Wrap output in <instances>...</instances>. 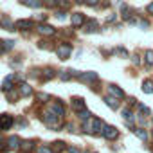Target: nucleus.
<instances>
[{
	"label": "nucleus",
	"mask_w": 153,
	"mask_h": 153,
	"mask_svg": "<svg viewBox=\"0 0 153 153\" xmlns=\"http://www.w3.org/2000/svg\"><path fill=\"white\" fill-rule=\"evenodd\" d=\"M18 92H15V88L13 90H9V92H6V97H7V101L9 103H16V99H18Z\"/></svg>",
	"instance_id": "25"
},
{
	"label": "nucleus",
	"mask_w": 153,
	"mask_h": 153,
	"mask_svg": "<svg viewBox=\"0 0 153 153\" xmlns=\"http://www.w3.org/2000/svg\"><path fill=\"white\" fill-rule=\"evenodd\" d=\"M18 94H20L22 97H29V96H33V87H31L29 83H22V85L18 87Z\"/></svg>",
	"instance_id": "12"
},
{
	"label": "nucleus",
	"mask_w": 153,
	"mask_h": 153,
	"mask_svg": "<svg viewBox=\"0 0 153 153\" xmlns=\"http://www.w3.org/2000/svg\"><path fill=\"white\" fill-rule=\"evenodd\" d=\"M108 94L112 96V97H115V99H123L124 97V90L123 88H119L117 85H114V83H110L108 85Z\"/></svg>",
	"instance_id": "7"
},
{
	"label": "nucleus",
	"mask_w": 153,
	"mask_h": 153,
	"mask_svg": "<svg viewBox=\"0 0 153 153\" xmlns=\"http://www.w3.org/2000/svg\"><path fill=\"white\" fill-rule=\"evenodd\" d=\"M0 25H2L4 29H7V31H15V25H13V22H11L9 16H4L2 20H0Z\"/></svg>",
	"instance_id": "21"
},
{
	"label": "nucleus",
	"mask_w": 153,
	"mask_h": 153,
	"mask_svg": "<svg viewBox=\"0 0 153 153\" xmlns=\"http://www.w3.org/2000/svg\"><path fill=\"white\" fill-rule=\"evenodd\" d=\"M36 20H38V22H42V24H45V20H47V15L40 13V15H36Z\"/></svg>",
	"instance_id": "38"
},
{
	"label": "nucleus",
	"mask_w": 153,
	"mask_h": 153,
	"mask_svg": "<svg viewBox=\"0 0 153 153\" xmlns=\"http://www.w3.org/2000/svg\"><path fill=\"white\" fill-rule=\"evenodd\" d=\"M115 18H117L115 15H112V16H108V18H106V24H112V22H115Z\"/></svg>",
	"instance_id": "45"
},
{
	"label": "nucleus",
	"mask_w": 153,
	"mask_h": 153,
	"mask_svg": "<svg viewBox=\"0 0 153 153\" xmlns=\"http://www.w3.org/2000/svg\"><path fill=\"white\" fill-rule=\"evenodd\" d=\"M72 108L76 110V114L81 112V110H85V99L83 97H74L72 99Z\"/></svg>",
	"instance_id": "16"
},
{
	"label": "nucleus",
	"mask_w": 153,
	"mask_h": 153,
	"mask_svg": "<svg viewBox=\"0 0 153 153\" xmlns=\"http://www.w3.org/2000/svg\"><path fill=\"white\" fill-rule=\"evenodd\" d=\"M101 135H103L106 140H115V139L119 137V130H117L115 126H108V124H105V128H103Z\"/></svg>",
	"instance_id": "2"
},
{
	"label": "nucleus",
	"mask_w": 153,
	"mask_h": 153,
	"mask_svg": "<svg viewBox=\"0 0 153 153\" xmlns=\"http://www.w3.org/2000/svg\"><path fill=\"white\" fill-rule=\"evenodd\" d=\"M15 27L20 31H31V29H34V22L33 20H18L15 24Z\"/></svg>",
	"instance_id": "8"
},
{
	"label": "nucleus",
	"mask_w": 153,
	"mask_h": 153,
	"mask_svg": "<svg viewBox=\"0 0 153 153\" xmlns=\"http://www.w3.org/2000/svg\"><path fill=\"white\" fill-rule=\"evenodd\" d=\"M51 148H52V151H54V153H61L63 149H67V146H65V142H63V140H56V142H52V146H51Z\"/></svg>",
	"instance_id": "22"
},
{
	"label": "nucleus",
	"mask_w": 153,
	"mask_h": 153,
	"mask_svg": "<svg viewBox=\"0 0 153 153\" xmlns=\"http://www.w3.org/2000/svg\"><path fill=\"white\" fill-rule=\"evenodd\" d=\"M59 78H61L63 81H68V79L72 78V74H70V70H67V72H61V74H59Z\"/></svg>",
	"instance_id": "34"
},
{
	"label": "nucleus",
	"mask_w": 153,
	"mask_h": 153,
	"mask_svg": "<svg viewBox=\"0 0 153 153\" xmlns=\"http://www.w3.org/2000/svg\"><path fill=\"white\" fill-rule=\"evenodd\" d=\"M121 15H123V20H131V16H133V9L130 7V6H126V4H123L121 6Z\"/></svg>",
	"instance_id": "17"
},
{
	"label": "nucleus",
	"mask_w": 153,
	"mask_h": 153,
	"mask_svg": "<svg viewBox=\"0 0 153 153\" xmlns=\"http://www.w3.org/2000/svg\"><path fill=\"white\" fill-rule=\"evenodd\" d=\"M85 4H87V6H90V7H94V6H97V4H99V0H85Z\"/></svg>",
	"instance_id": "40"
},
{
	"label": "nucleus",
	"mask_w": 153,
	"mask_h": 153,
	"mask_svg": "<svg viewBox=\"0 0 153 153\" xmlns=\"http://www.w3.org/2000/svg\"><path fill=\"white\" fill-rule=\"evenodd\" d=\"M131 61H133V65L139 67V65H140V56H139V54H133V56H131Z\"/></svg>",
	"instance_id": "36"
},
{
	"label": "nucleus",
	"mask_w": 153,
	"mask_h": 153,
	"mask_svg": "<svg viewBox=\"0 0 153 153\" xmlns=\"http://www.w3.org/2000/svg\"><path fill=\"white\" fill-rule=\"evenodd\" d=\"M114 54H121V56H124V58H126V56H128V51H126V49H123V47H115V49H114Z\"/></svg>",
	"instance_id": "33"
},
{
	"label": "nucleus",
	"mask_w": 153,
	"mask_h": 153,
	"mask_svg": "<svg viewBox=\"0 0 153 153\" xmlns=\"http://www.w3.org/2000/svg\"><path fill=\"white\" fill-rule=\"evenodd\" d=\"M151 135H153V131H151Z\"/></svg>",
	"instance_id": "48"
},
{
	"label": "nucleus",
	"mask_w": 153,
	"mask_h": 153,
	"mask_svg": "<svg viewBox=\"0 0 153 153\" xmlns=\"http://www.w3.org/2000/svg\"><path fill=\"white\" fill-rule=\"evenodd\" d=\"M13 79H15V74H9L7 78L4 79V85H2V90H4V92H9V90H13V88H15Z\"/></svg>",
	"instance_id": "18"
},
{
	"label": "nucleus",
	"mask_w": 153,
	"mask_h": 153,
	"mask_svg": "<svg viewBox=\"0 0 153 153\" xmlns=\"http://www.w3.org/2000/svg\"><path fill=\"white\" fill-rule=\"evenodd\" d=\"M76 4H85V0H74Z\"/></svg>",
	"instance_id": "47"
},
{
	"label": "nucleus",
	"mask_w": 153,
	"mask_h": 153,
	"mask_svg": "<svg viewBox=\"0 0 153 153\" xmlns=\"http://www.w3.org/2000/svg\"><path fill=\"white\" fill-rule=\"evenodd\" d=\"M90 123H92V133H101V131H103L105 123H103L99 117H92V119H90Z\"/></svg>",
	"instance_id": "10"
},
{
	"label": "nucleus",
	"mask_w": 153,
	"mask_h": 153,
	"mask_svg": "<svg viewBox=\"0 0 153 153\" xmlns=\"http://www.w3.org/2000/svg\"><path fill=\"white\" fill-rule=\"evenodd\" d=\"M67 151H68V153H81L76 146H67Z\"/></svg>",
	"instance_id": "39"
},
{
	"label": "nucleus",
	"mask_w": 153,
	"mask_h": 153,
	"mask_svg": "<svg viewBox=\"0 0 153 153\" xmlns=\"http://www.w3.org/2000/svg\"><path fill=\"white\" fill-rule=\"evenodd\" d=\"M15 47V40H9V42H4V49L6 51H11Z\"/></svg>",
	"instance_id": "35"
},
{
	"label": "nucleus",
	"mask_w": 153,
	"mask_h": 153,
	"mask_svg": "<svg viewBox=\"0 0 153 153\" xmlns=\"http://www.w3.org/2000/svg\"><path fill=\"white\" fill-rule=\"evenodd\" d=\"M139 25H140L142 29H148V25H149V24H148L146 20H140V22H139Z\"/></svg>",
	"instance_id": "42"
},
{
	"label": "nucleus",
	"mask_w": 153,
	"mask_h": 153,
	"mask_svg": "<svg viewBox=\"0 0 153 153\" xmlns=\"http://www.w3.org/2000/svg\"><path fill=\"white\" fill-rule=\"evenodd\" d=\"M15 124V117L11 114H2L0 115V130H9Z\"/></svg>",
	"instance_id": "3"
},
{
	"label": "nucleus",
	"mask_w": 153,
	"mask_h": 153,
	"mask_svg": "<svg viewBox=\"0 0 153 153\" xmlns=\"http://www.w3.org/2000/svg\"><path fill=\"white\" fill-rule=\"evenodd\" d=\"M56 18H59V20H63V18H67V15H65V11H56Z\"/></svg>",
	"instance_id": "41"
},
{
	"label": "nucleus",
	"mask_w": 153,
	"mask_h": 153,
	"mask_svg": "<svg viewBox=\"0 0 153 153\" xmlns=\"http://www.w3.org/2000/svg\"><path fill=\"white\" fill-rule=\"evenodd\" d=\"M70 22H72V27H83L87 18H85L83 13H72L70 15Z\"/></svg>",
	"instance_id": "4"
},
{
	"label": "nucleus",
	"mask_w": 153,
	"mask_h": 153,
	"mask_svg": "<svg viewBox=\"0 0 153 153\" xmlns=\"http://www.w3.org/2000/svg\"><path fill=\"white\" fill-rule=\"evenodd\" d=\"M36 99H38L40 103H49V101H51V96H47V94H42V92H38V94H36Z\"/></svg>",
	"instance_id": "27"
},
{
	"label": "nucleus",
	"mask_w": 153,
	"mask_h": 153,
	"mask_svg": "<svg viewBox=\"0 0 153 153\" xmlns=\"http://www.w3.org/2000/svg\"><path fill=\"white\" fill-rule=\"evenodd\" d=\"M45 6H49V7H56V6H58V0H45Z\"/></svg>",
	"instance_id": "37"
},
{
	"label": "nucleus",
	"mask_w": 153,
	"mask_h": 153,
	"mask_svg": "<svg viewBox=\"0 0 153 153\" xmlns=\"http://www.w3.org/2000/svg\"><path fill=\"white\" fill-rule=\"evenodd\" d=\"M142 92H144V94H153V81L146 79V81L142 83Z\"/></svg>",
	"instance_id": "24"
},
{
	"label": "nucleus",
	"mask_w": 153,
	"mask_h": 153,
	"mask_svg": "<svg viewBox=\"0 0 153 153\" xmlns=\"http://www.w3.org/2000/svg\"><path fill=\"white\" fill-rule=\"evenodd\" d=\"M144 58H146V63L148 65H153V51H146Z\"/></svg>",
	"instance_id": "32"
},
{
	"label": "nucleus",
	"mask_w": 153,
	"mask_h": 153,
	"mask_svg": "<svg viewBox=\"0 0 153 153\" xmlns=\"http://www.w3.org/2000/svg\"><path fill=\"white\" fill-rule=\"evenodd\" d=\"M83 31L88 33V34H90V33H97V31H99V25H97L96 20H87L85 25H83Z\"/></svg>",
	"instance_id": "11"
},
{
	"label": "nucleus",
	"mask_w": 153,
	"mask_h": 153,
	"mask_svg": "<svg viewBox=\"0 0 153 153\" xmlns=\"http://www.w3.org/2000/svg\"><path fill=\"white\" fill-rule=\"evenodd\" d=\"M151 119H153V117H151Z\"/></svg>",
	"instance_id": "49"
},
{
	"label": "nucleus",
	"mask_w": 153,
	"mask_h": 153,
	"mask_svg": "<svg viewBox=\"0 0 153 153\" xmlns=\"http://www.w3.org/2000/svg\"><path fill=\"white\" fill-rule=\"evenodd\" d=\"M78 79L83 81V83H92L94 85V81L99 79V76H97V72H83V74H79Z\"/></svg>",
	"instance_id": "6"
},
{
	"label": "nucleus",
	"mask_w": 153,
	"mask_h": 153,
	"mask_svg": "<svg viewBox=\"0 0 153 153\" xmlns=\"http://www.w3.org/2000/svg\"><path fill=\"white\" fill-rule=\"evenodd\" d=\"M2 52H6V49H4V40H0V54Z\"/></svg>",
	"instance_id": "46"
},
{
	"label": "nucleus",
	"mask_w": 153,
	"mask_h": 153,
	"mask_svg": "<svg viewBox=\"0 0 153 153\" xmlns=\"http://www.w3.org/2000/svg\"><path fill=\"white\" fill-rule=\"evenodd\" d=\"M58 7H61V9H68L70 7V0H58Z\"/></svg>",
	"instance_id": "30"
},
{
	"label": "nucleus",
	"mask_w": 153,
	"mask_h": 153,
	"mask_svg": "<svg viewBox=\"0 0 153 153\" xmlns=\"http://www.w3.org/2000/svg\"><path fill=\"white\" fill-rule=\"evenodd\" d=\"M33 149H36L34 140H22V144H20V151L22 153H31Z\"/></svg>",
	"instance_id": "14"
},
{
	"label": "nucleus",
	"mask_w": 153,
	"mask_h": 153,
	"mask_svg": "<svg viewBox=\"0 0 153 153\" xmlns=\"http://www.w3.org/2000/svg\"><path fill=\"white\" fill-rule=\"evenodd\" d=\"M56 76V70L54 68H51V67H47V68H43L42 70V74H40V78H42V81H49V79H52Z\"/></svg>",
	"instance_id": "15"
},
{
	"label": "nucleus",
	"mask_w": 153,
	"mask_h": 153,
	"mask_svg": "<svg viewBox=\"0 0 153 153\" xmlns=\"http://www.w3.org/2000/svg\"><path fill=\"white\" fill-rule=\"evenodd\" d=\"M133 131H135V135H137L140 140H148V131H146L144 128H135Z\"/></svg>",
	"instance_id": "26"
},
{
	"label": "nucleus",
	"mask_w": 153,
	"mask_h": 153,
	"mask_svg": "<svg viewBox=\"0 0 153 153\" xmlns=\"http://www.w3.org/2000/svg\"><path fill=\"white\" fill-rule=\"evenodd\" d=\"M38 47H40V49H54V45H52V43H49V42H45V40L38 42Z\"/></svg>",
	"instance_id": "31"
},
{
	"label": "nucleus",
	"mask_w": 153,
	"mask_h": 153,
	"mask_svg": "<svg viewBox=\"0 0 153 153\" xmlns=\"http://www.w3.org/2000/svg\"><path fill=\"white\" fill-rule=\"evenodd\" d=\"M20 2L24 4V6H27V7H33V9H36V7H42V0H20Z\"/></svg>",
	"instance_id": "20"
},
{
	"label": "nucleus",
	"mask_w": 153,
	"mask_h": 153,
	"mask_svg": "<svg viewBox=\"0 0 153 153\" xmlns=\"http://www.w3.org/2000/svg\"><path fill=\"white\" fill-rule=\"evenodd\" d=\"M65 128H67L68 131H76V126H74V124H70V123H68V124H65Z\"/></svg>",
	"instance_id": "43"
},
{
	"label": "nucleus",
	"mask_w": 153,
	"mask_h": 153,
	"mask_svg": "<svg viewBox=\"0 0 153 153\" xmlns=\"http://www.w3.org/2000/svg\"><path fill=\"white\" fill-rule=\"evenodd\" d=\"M146 11H148V13H149V15H153V2H151V4H148V6H146Z\"/></svg>",
	"instance_id": "44"
},
{
	"label": "nucleus",
	"mask_w": 153,
	"mask_h": 153,
	"mask_svg": "<svg viewBox=\"0 0 153 153\" xmlns=\"http://www.w3.org/2000/svg\"><path fill=\"white\" fill-rule=\"evenodd\" d=\"M90 115H92V114H90V112H88L87 108H85V110H81V112H78V119H79L81 123H85V121H88V119H92Z\"/></svg>",
	"instance_id": "23"
},
{
	"label": "nucleus",
	"mask_w": 153,
	"mask_h": 153,
	"mask_svg": "<svg viewBox=\"0 0 153 153\" xmlns=\"http://www.w3.org/2000/svg\"><path fill=\"white\" fill-rule=\"evenodd\" d=\"M105 103H106V106H110L112 110H117V108H119V101H117L115 97H112V96H106V97H105Z\"/></svg>",
	"instance_id": "19"
},
{
	"label": "nucleus",
	"mask_w": 153,
	"mask_h": 153,
	"mask_svg": "<svg viewBox=\"0 0 153 153\" xmlns=\"http://www.w3.org/2000/svg\"><path fill=\"white\" fill-rule=\"evenodd\" d=\"M70 54H72V45L70 43H59L56 47V56L59 59H67V58H70Z\"/></svg>",
	"instance_id": "1"
},
{
	"label": "nucleus",
	"mask_w": 153,
	"mask_h": 153,
	"mask_svg": "<svg viewBox=\"0 0 153 153\" xmlns=\"http://www.w3.org/2000/svg\"><path fill=\"white\" fill-rule=\"evenodd\" d=\"M36 31H38L42 36H54V34H56V29H54L52 25H49V24H40V25L36 27Z\"/></svg>",
	"instance_id": "5"
},
{
	"label": "nucleus",
	"mask_w": 153,
	"mask_h": 153,
	"mask_svg": "<svg viewBox=\"0 0 153 153\" xmlns=\"http://www.w3.org/2000/svg\"><path fill=\"white\" fill-rule=\"evenodd\" d=\"M137 106H139V112H140L142 115H151V110H149V108H148L146 105H142V103H139Z\"/></svg>",
	"instance_id": "28"
},
{
	"label": "nucleus",
	"mask_w": 153,
	"mask_h": 153,
	"mask_svg": "<svg viewBox=\"0 0 153 153\" xmlns=\"http://www.w3.org/2000/svg\"><path fill=\"white\" fill-rule=\"evenodd\" d=\"M36 153H54L51 146H38L36 148Z\"/></svg>",
	"instance_id": "29"
},
{
	"label": "nucleus",
	"mask_w": 153,
	"mask_h": 153,
	"mask_svg": "<svg viewBox=\"0 0 153 153\" xmlns=\"http://www.w3.org/2000/svg\"><path fill=\"white\" fill-rule=\"evenodd\" d=\"M20 144H22V140H20L18 135L7 137V146H9V149H20Z\"/></svg>",
	"instance_id": "13"
},
{
	"label": "nucleus",
	"mask_w": 153,
	"mask_h": 153,
	"mask_svg": "<svg viewBox=\"0 0 153 153\" xmlns=\"http://www.w3.org/2000/svg\"><path fill=\"white\" fill-rule=\"evenodd\" d=\"M51 110L58 115V117H63V115H67V110H65V106H63V103L61 101H56V103H52L51 105Z\"/></svg>",
	"instance_id": "9"
}]
</instances>
